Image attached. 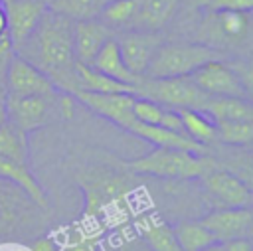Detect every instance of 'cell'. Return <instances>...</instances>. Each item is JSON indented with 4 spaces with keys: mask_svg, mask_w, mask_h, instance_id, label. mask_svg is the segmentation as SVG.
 Masks as SVG:
<instances>
[{
    "mask_svg": "<svg viewBox=\"0 0 253 251\" xmlns=\"http://www.w3.org/2000/svg\"><path fill=\"white\" fill-rule=\"evenodd\" d=\"M16 55L38 67L63 93L77 91L73 22L47 8L34 32L16 47Z\"/></svg>",
    "mask_w": 253,
    "mask_h": 251,
    "instance_id": "6da1fadb",
    "label": "cell"
},
{
    "mask_svg": "<svg viewBox=\"0 0 253 251\" xmlns=\"http://www.w3.org/2000/svg\"><path fill=\"white\" fill-rule=\"evenodd\" d=\"M136 178L128 170H115L103 164H89L77 168L75 180L83 190L85 209L81 223H91L93 227L107 225L109 217L119 213H132V196L136 194Z\"/></svg>",
    "mask_w": 253,
    "mask_h": 251,
    "instance_id": "7a4b0ae2",
    "label": "cell"
},
{
    "mask_svg": "<svg viewBox=\"0 0 253 251\" xmlns=\"http://www.w3.org/2000/svg\"><path fill=\"white\" fill-rule=\"evenodd\" d=\"M192 42L211 47L225 59H233V57L249 59L251 12L202 8V16L194 26Z\"/></svg>",
    "mask_w": 253,
    "mask_h": 251,
    "instance_id": "3957f363",
    "label": "cell"
},
{
    "mask_svg": "<svg viewBox=\"0 0 253 251\" xmlns=\"http://www.w3.org/2000/svg\"><path fill=\"white\" fill-rule=\"evenodd\" d=\"M49 215L22 188L0 178V243H30L45 233Z\"/></svg>",
    "mask_w": 253,
    "mask_h": 251,
    "instance_id": "277c9868",
    "label": "cell"
},
{
    "mask_svg": "<svg viewBox=\"0 0 253 251\" xmlns=\"http://www.w3.org/2000/svg\"><path fill=\"white\" fill-rule=\"evenodd\" d=\"M213 166L215 162L208 152L200 154L164 146H154L150 152L123 162V168L134 176H150L162 180H198Z\"/></svg>",
    "mask_w": 253,
    "mask_h": 251,
    "instance_id": "5b68a950",
    "label": "cell"
},
{
    "mask_svg": "<svg viewBox=\"0 0 253 251\" xmlns=\"http://www.w3.org/2000/svg\"><path fill=\"white\" fill-rule=\"evenodd\" d=\"M6 121L24 132L38 130L57 121H69L75 115L77 101L71 93L55 91L43 95L6 97Z\"/></svg>",
    "mask_w": 253,
    "mask_h": 251,
    "instance_id": "8992f818",
    "label": "cell"
},
{
    "mask_svg": "<svg viewBox=\"0 0 253 251\" xmlns=\"http://www.w3.org/2000/svg\"><path fill=\"white\" fill-rule=\"evenodd\" d=\"M192 83L210 97H251V65L249 59H211L188 75Z\"/></svg>",
    "mask_w": 253,
    "mask_h": 251,
    "instance_id": "52a82bcc",
    "label": "cell"
},
{
    "mask_svg": "<svg viewBox=\"0 0 253 251\" xmlns=\"http://www.w3.org/2000/svg\"><path fill=\"white\" fill-rule=\"evenodd\" d=\"M217 51L211 47L192 42V40H164L158 49L154 51L148 67L146 77H186L204 63L211 59H221Z\"/></svg>",
    "mask_w": 253,
    "mask_h": 251,
    "instance_id": "ba28073f",
    "label": "cell"
},
{
    "mask_svg": "<svg viewBox=\"0 0 253 251\" xmlns=\"http://www.w3.org/2000/svg\"><path fill=\"white\" fill-rule=\"evenodd\" d=\"M130 93L134 97L150 99L168 109H196V111H202L204 103L210 97L202 89H198L188 75L162 77V79L140 75L136 83L130 87Z\"/></svg>",
    "mask_w": 253,
    "mask_h": 251,
    "instance_id": "9c48e42d",
    "label": "cell"
},
{
    "mask_svg": "<svg viewBox=\"0 0 253 251\" xmlns=\"http://www.w3.org/2000/svg\"><path fill=\"white\" fill-rule=\"evenodd\" d=\"M204 198L211 204L213 209L217 208H251L253 194L251 184L243 182L239 176L231 174L229 170L219 168L217 164L210 168L200 178Z\"/></svg>",
    "mask_w": 253,
    "mask_h": 251,
    "instance_id": "30bf717a",
    "label": "cell"
},
{
    "mask_svg": "<svg viewBox=\"0 0 253 251\" xmlns=\"http://www.w3.org/2000/svg\"><path fill=\"white\" fill-rule=\"evenodd\" d=\"M115 40H117V45H119V51H121V57L126 69L134 75H144L154 51L166 40V36L162 32L126 30V32H117Z\"/></svg>",
    "mask_w": 253,
    "mask_h": 251,
    "instance_id": "8fae6325",
    "label": "cell"
},
{
    "mask_svg": "<svg viewBox=\"0 0 253 251\" xmlns=\"http://www.w3.org/2000/svg\"><path fill=\"white\" fill-rule=\"evenodd\" d=\"M75 101L87 107L91 113L111 121L119 128L126 130L136 121L132 115L134 95L130 93H91V91H75Z\"/></svg>",
    "mask_w": 253,
    "mask_h": 251,
    "instance_id": "7c38bea8",
    "label": "cell"
},
{
    "mask_svg": "<svg viewBox=\"0 0 253 251\" xmlns=\"http://www.w3.org/2000/svg\"><path fill=\"white\" fill-rule=\"evenodd\" d=\"M202 225L215 237L217 243L251 237L253 213L251 208H217L202 215Z\"/></svg>",
    "mask_w": 253,
    "mask_h": 251,
    "instance_id": "4fadbf2b",
    "label": "cell"
},
{
    "mask_svg": "<svg viewBox=\"0 0 253 251\" xmlns=\"http://www.w3.org/2000/svg\"><path fill=\"white\" fill-rule=\"evenodd\" d=\"M55 91L59 89L47 79V75H43L38 67L28 63L20 55H14L8 69V77H6V97L43 95V93H55Z\"/></svg>",
    "mask_w": 253,
    "mask_h": 251,
    "instance_id": "5bb4252c",
    "label": "cell"
},
{
    "mask_svg": "<svg viewBox=\"0 0 253 251\" xmlns=\"http://www.w3.org/2000/svg\"><path fill=\"white\" fill-rule=\"evenodd\" d=\"M4 10L8 18V38L16 49L47 12V4L43 0H8L4 2Z\"/></svg>",
    "mask_w": 253,
    "mask_h": 251,
    "instance_id": "9a60e30c",
    "label": "cell"
},
{
    "mask_svg": "<svg viewBox=\"0 0 253 251\" xmlns=\"http://www.w3.org/2000/svg\"><path fill=\"white\" fill-rule=\"evenodd\" d=\"M132 225H134V233L144 241V245L150 251H182L172 225L154 209H144L138 211L132 217Z\"/></svg>",
    "mask_w": 253,
    "mask_h": 251,
    "instance_id": "2e32d148",
    "label": "cell"
},
{
    "mask_svg": "<svg viewBox=\"0 0 253 251\" xmlns=\"http://www.w3.org/2000/svg\"><path fill=\"white\" fill-rule=\"evenodd\" d=\"M113 36H115L113 30L107 28L99 18L73 22V53H75V59L83 65H91L97 51Z\"/></svg>",
    "mask_w": 253,
    "mask_h": 251,
    "instance_id": "e0dca14e",
    "label": "cell"
},
{
    "mask_svg": "<svg viewBox=\"0 0 253 251\" xmlns=\"http://www.w3.org/2000/svg\"><path fill=\"white\" fill-rule=\"evenodd\" d=\"M0 178L16 184L22 188L42 209L51 211V202L47 198V192L40 184V180L34 176L30 162L26 160H12V158H0Z\"/></svg>",
    "mask_w": 253,
    "mask_h": 251,
    "instance_id": "ac0fdd59",
    "label": "cell"
},
{
    "mask_svg": "<svg viewBox=\"0 0 253 251\" xmlns=\"http://www.w3.org/2000/svg\"><path fill=\"white\" fill-rule=\"evenodd\" d=\"M182 0H138L132 30L136 32H162L178 16Z\"/></svg>",
    "mask_w": 253,
    "mask_h": 251,
    "instance_id": "d6986e66",
    "label": "cell"
},
{
    "mask_svg": "<svg viewBox=\"0 0 253 251\" xmlns=\"http://www.w3.org/2000/svg\"><path fill=\"white\" fill-rule=\"evenodd\" d=\"M89 67H93L95 71H99V73H103V75H107V77H111L115 81H121L125 85H130V87L140 77V75H134V73H130L126 69V65H125L123 57H121V51H119V45H117L115 36L109 38L103 43V47L97 51V55L93 57V61H91Z\"/></svg>",
    "mask_w": 253,
    "mask_h": 251,
    "instance_id": "ffe728a7",
    "label": "cell"
},
{
    "mask_svg": "<svg viewBox=\"0 0 253 251\" xmlns=\"http://www.w3.org/2000/svg\"><path fill=\"white\" fill-rule=\"evenodd\" d=\"M200 113L211 121H253L251 101L237 97H208Z\"/></svg>",
    "mask_w": 253,
    "mask_h": 251,
    "instance_id": "44dd1931",
    "label": "cell"
},
{
    "mask_svg": "<svg viewBox=\"0 0 253 251\" xmlns=\"http://www.w3.org/2000/svg\"><path fill=\"white\" fill-rule=\"evenodd\" d=\"M176 113L182 121V128L188 138L206 148L215 142V125L208 115L196 109H176Z\"/></svg>",
    "mask_w": 253,
    "mask_h": 251,
    "instance_id": "7402d4cb",
    "label": "cell"
},
{
    "mask_svg": "<svg viewBox=\"0 0 253 251\" xmlns=\"http://www.w3.org/2000/svg\"><path fill=\"white\" fill-rule=\"evenodd\" d=\"M172 231L182 251H202L217 243L200 219H182L172 225Z\"/></svg>",
    "mask_w": 253,
    "mask_h": 251,
    "instance_id": "603a6c76",
    "label": "cell"
},
{
    "mask_svg": "<svg viewBox=\"0 0 253 251\" xmlns=\"http://www.w3.org/2000/svg\"><path fill=\"white\" fill-rule=\"evenodd\" d=\"M75 73H77V91H91V93H130V85H125L121 81H115V79H111V77L95 71L89 65L79 63V61L75 65Z\"/></svg>",
    "mask_w": 253,
    "mask_h": 251,
    "instance_id": "cb8c5ba5",
    "label": "cell"
},
{
    "mask_svg": "<svg viewBox=\"0 0 253 251\" xmlns=\"http://www.w3.org/2000/svg\"><path fill=\"white\" fill-rule=\"evenodd\" d=\"M136 8H138V0H111L99 14V20L107 28H111L113 34L126 32V30H132Z\"/></svg>",
    "mask_w": 253,
    "mask_h": 251,
    "instance_id": "d4e9b609",
    "label": "cell"
},
{
    "mask_svg": "<svg viewBox=\"0 0 253 251\" xmlns=\"http://www.w3.org/2000/svg\"><path fill=\"white\" fill-rule=\"evenodd\" d=\"M111 0H51L49 10L69 18L71 22L95 20Z\"/></svg>",
    "mask_w": 253,
    "mask_h": 251,
    "instance_id": "484cf974",
    "label": "cell"
},
{
    "mask_svg": "<svg viewBox=\"0 0 253 251\" xmlns=\"http://www.w3.org/2000/svg\"><path fill=\"white\" fill-rule=\"evenodd\" d=\"M215 142L249 148L253 142V121H213Z\"/></svg>",
    "mask_w": 253,
    "mask_h": 251,
    "instance_id": "4316f807",
    "label": "cell"
},
{
    "mask_svg": "<svg viewBox=\"0 0 253 251\" xmlns=\"http://www.w3.org/2000/svg\"><path fill=\"white\" fill-rule=\"evenodd\" d=\"M0 158L26 160L30 162V144L28 132L20 130L12 123L4 121L0 125Z\"/></svg>",
    "mask_w": 253,
    "mask_h": 251,
    "instance_id": "83f0119b",
    "label": "cell"
},
{
    "mask_svg": "<svg viewBox=\"0 0 253 251\" xmlns=\"http://www.w3.org/2000/svg\"><path fill=\"white\" fill-rule=\"evenodd\" d=\"M14 55H16V49L10 38L2 36L0 38V101L6 99V77H8V69H10Z\"/></svg>",
    "mask_w": 253,
    "mask_h": 251,
    "instance_id": "f1b7e54d",
    "label": "cell"
},
{
    "mask_svg": "<svg viewBox=\"0 0 253 251\" xmlns=\"http://www.w3.org/2000/svg\"><path fill=\"white\" fill-rule=\"evenodd\" d=\"M208 10H233V12H251L253 0H210Z\"/></svg>",
    "mask_w": 253,
    "mask_h": 251,
    "instance_id": "f546056e",
    "label": "cell"
},
{
    "mask_svg": "<svg viewBox=\"0 0 253 251\" xmlns=\"http://www.w3.org/2000/svg\"><path fill=\"white\" fill-rule=\"evenodd\" d=\"M30 251H59V243L53 235L42 233L30 241Z\"/></svg>",
    "mask_w": 253,
    "mask_h": 251,
    "instance_id": "4dcf8cb0",
    "label": "cell"
},
{
    "mask_svg": "<svg viewBox=\"0 0 253 251\" xmlns=\"http://www.w3.org/2000/svg\"><path fill=\"white\" fill-rule=\"evenodd\" d=\"M121 251H150V249L144 245V241L136 233H132L130 237L121 241Z\"/></svg>",
    "mask_w": 253,
    "mask_h": 251,
    "instance_id": "1f68e13d",
    "label": "cell"
},
{
    "mask_svg": "<svg viewBox=\"0 0 253 251\" xmlns=\"http://www.w3.org/2000/svg\"><path fill=\"white\" fill-rule=\"evenodd\" d=\"M251 237H243V239H231L221 243V251H251Z\"/></svg>",
    "mask_w": 253,
    "mask_h": 251,
    "instance_id": "d6a6232c",
    "label": "cell"
},
{
    "mask_svg": "<svg viewBox=\"0 0 253 251\" xmlns=\"http://www.w3.org/2000/svg\"><path fill=\"white\" fill-rule=\"evenodd\" d=\"M2 36H8V18H6L4 4L0 2V38H2Z\"/></svg>",
    "mask_w": 253,
    "mask_h": 251,
    "instance_id": "836d02e7",
    "label": "cell"
},
{
    "mask_svg": "<svg viewBox=\"0 0 253 251\" xmlns=\"http://www.w3.org/2000/svg\"><path fill=\"white\" fill-rule=\"evenodd\" d=\"M188 2H190V6L196 8V10H202V8H206V6L210 4V0H188Z\"/></svg>",
    "mask_w": 253,
    "mask_h": 251,
    "instance_id": "e575fe53",
    "label": "cell"
},
{
    "mask_svg": "<svg viewBox=\"0 0 253 251\" xmlns=\"http://www.w3.org/2000/svg\"><path fill=\"white\" fill-rule=\"evenodd\" d=\"M6 121V107H4V101H0V125Z\"/></svg>",
    "mask_w": 253,
    "mask_h": 251,
    "instance_id": "d590c367",
    "label": "cell"
},
{
    "mask_svg": "<svg viewBox=\"0 0 253 251\" xmlns=\"http://www.w3.org/2000/svg\"><path fill=\"white\" fill-rule=\"evenodd\" d=\"M202 251H221V243H215V245L206 247V249H202Z\"/></svg>",
    "mask_w": 253,
    "mask_h": 251,
    "instance_id": "8d00e7d4",
    "label": "cell"
},
{
    "mask_svg": "<svg viewBox=\"0 0 253 251\" xmlns=\"http://www.w3.org/2000/svg\"><path fill=\"white\" fill-rule=\"evenodd\" d=\"M43 2H45V4H47V6H49V2H51V0H43Z\"/></svg>",
    "mask_w": 253,
    "mask_h": 251,
    "instance_id": "74e56055",
    "label": "cell"
},
{
    "mask_svg": "<svg viewBox=\"0 0 253 251\" xmlns=\"http://www.w3.org/2000/svg\"><path fill=\"white\" fill-rule=\"evenodd\" d=\"M0 2H2V4H4V2H8V0H0Z\"/></svg>",
    "mask_w": 253,
    "mask_h": 251,
    "instance_id": "f35d334b",
    "label": "cell"
}]
</instances>
